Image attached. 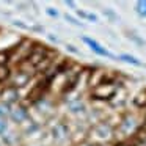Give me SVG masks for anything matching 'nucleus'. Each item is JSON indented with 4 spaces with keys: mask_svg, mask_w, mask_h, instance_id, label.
Wrapping results in <instances>:
<instances>
[{
    "mask_svg": "<svg viewBox=\"0 0 146 146\" xmlns=\"http://www.w3.org/2000/svg\"><path fill=\"white\" fill-rule=\"evenodd\" d=\"M8 113H10V108H7L5 105L0 104V119H7Z\"/></svg>",
    "mask_w": 146,
    "mask_h": 146,
    "instance_id": "nucleus-24",
    "label": "nucleus"
},
{
    "mask_svg": "<svg viewBox=\"0 0 146 146\" xmlns=\"http://www.w3.org/2000/svg\"><path fill=\"white\" fill-rule=\"evenodd\" d=\"M50 135L55 143H63L71 138V129L66 123H57L50 130Z\"/></svg>",
    "mask_w": 146,
    "mask_h": 146,
    "instance_id": "nucleus-7",
    "label": "nucleus"
},
{
    "mask_svg": "<svg viewBox=\"0 0 146 146\" xmlns=\"http://www.w3.org/2000/svg\"><path fill=\"white\" fill-rule=\"evenodd\" d=\"M115 137V127L111 126L107 121H101V123L94 124V126L90 129V135H88V141H91L93 145L96 143H108L111 141Z\"/></svg>",
    "mask_w": 146,
    "mask_h": 146,
    "instance_id": "nucleus-2",
    "label": "nucleus"
},
{
    "mask_svg": "<svg viewBox=\"0 0 146 146\" xmlns=\"http://www.w3.org/2000/svg\"><path fill=\"white\" fill-rule=\"evenodd\" d=\"M118 60L124 61V63H129V64H132V66H141V61L130 54H121L119 57H118Z\"/></svg>",
    "mask_w": 146,
    "mask_h": 146,
    "instance_id": "nucleus-14",
    "label": "nucleus"
},
{
    "mask_svg": "<svg viewBox=\"0 0 146 146\" xmlns=\"http://www.w3.org/2000/svg\"><path fill=\"white\" fill-rule=\"evenodd\" d=\"M21 101V91L17 88H14L13 85H7L0 90V104L5 105L7 108L14 107L16 104H19Z\"/></svg>",
    "mask_w": 146,
    "mask_h": 146,
    "instance_id": "nucleus-5",
    "label": "nucleus"
},
{
    "mask_svg": "<svg viewBox=\"0 0 146 146\" xmlns=\"http://www.w3.org/2000/svg\"><path fill=\"white\" fill-rule=\"evenodd\" d=\"M127 38H130L133 42H135V44H138L140 47H143V46L146 44V42H145V39H143V38H140L138 35H135V33H132V32H127Z\"/></svg>",
    "mask_w": 146,
    "mask_h": 146,
    "instance_id": "nucleus-18",
    "label": "nucleus"
},
{
    "mask_svg": "<svg viewBox=\"0 0 146 146\" xmlns=\"http://www.w3.org/2000/svg\"><path fill=\"white\" fill-rule=\"evenodd\" d=\"M119 91L118 83H110V85H99L90 91V96L94 101H113L116 93Z\"/></svg>",
    "mask_w": 146,
    "mask_h": 146,
    "instance_id": "nucleus-4",
    "label": "nucleus"
},
{
    "mask_svg": "<svg viewBox=\"0 0 146 146\" xmlns=\"http://www.w3.org/2000/svg\"><path fill=\"white\" fill-rule=\"evenodd\" d=\"M64 5H66V7H69V8H76V3H74V2H71V0H64Z\"/></svg>",
    "mask_w": 146,
    "mask_h": 146,
    "instance_id": "nucleus-27",
    "label": "nucleus"
},
{
    "mask_svg": "<svg viewBox=\"0 0 146 146\" xmlns=\"http://www.w3.org/2000/svg\"><path fill=\"white\" fill-rule=\"evenodd\" d=\"M68 108H69V111H71V113H74V115H80V113H85V111H86V105L83 104L80 99L71 101L69 105H68Z\"/></svg>",
    "mask_w": 146,
    "mask_h": 146,
    "instance_id": "nucleus-12",
    "label": "nucleus"
},
{
    "mask_svg": "<svg viewBox=\"0 0 146 146\" xmlns=\"http://www.w3.org/2000/svg\"><path fill=\"white\" fill-rule=\"evenodd\" d=\"M13 25H16V27H19V29H22V30H33V27L32 25H27L25 22H21V21H13Z\"/></svg>",
    "mask_w": 146,
    "mask_h": 146,
    "instance_id": "nucleus-22",
    "label": "nucleus"
},
{
    "mask_svg": "<svg viewBox=\"0 0 146 146\" xmlns=\"http://www.w3.org/2000/svg\"><path fill=\"white\" fill-rule=\"evenodd\" d=\"M132 104L133 107L140 108V110H145L146 108V90H140L132 99Z\"/></svg>",
    "mask_w": 146,
    "mask_h": 146,
    "instance_id": "nucleus-11",
    "label": "nucleus"
},
{
    "mask_svg": "<svg viewBox=\"0 0 146 146\" xmlns=\"http://www.w3.org/2000/svg\"><path fill=\"white\" fill-rule=\"evenodd\" d=\"M76 146H96V145H93L91 141H88V140H85V141H82V143H77Z\"/></svg>",
    "mask_w": 146,
    "mask_h": 146,
    "instance_id": "nucleus-26",
    "label": "nucleus"
},
{
    "mask_svg": "<svg viewBox=\"0 0 146 146\" xmlns=\"http://www.w3.org/2000/svg\"><path fill=\"white\" fill-rule=\"evenodd\" d=\"M135 11L140 17H146V0H140L135 5Z\"/></svg>",
    "mask_w": 146,
    "mask_h": 146,
    "instance_id": "nucleus-17",
    "label": "nucleus"
},
{
    "mask_svg": "<svg viewBox=\"0 0 146 146\" xmlns=\"http://www.w3.org/2000/svg\"><path fill=\"white\" fill-rule=\"evenodd\" d=\"M11 63V47L0 50V66H10Z\"/></svg>",
    "mask_w": 146,
    "mask_h": 146,
    "instance_id": "nucleus-15",
    "label": "nucleus"
},
{
    "mask_svg": "<svg viewBox=\"0 0 146 146\" xmlns=\"http://www.w3.org/2000/svg\"><path fill=\"white\" fill-rule=\"evenodd\" d=\"M77 14H79V16L82 17V19H86V21H90V22H93V24L99 22V17H98V14H94V13H86V11L77 10Z\"/></svg>",
    "mask_w": 146,
    "mask_h": 146,
    "instance_id": "nucleus-16",
    "label": "nucleus"
},
{
    "mask_svg": "<svg viewBox=\"0 0 146 146\" xmlns=\"http://www.w3.org/2000/svg\"><path fill=\"white\" fill-rule=\"evenodd\" d=\"M102 13H104L105 16H107L108 19H110V21H113V22H116V21L119 19V17H118V14L115 13L113 10H110V8H104V10H102Z\"/></svg>",
    "mask_w": 146,
    "mask_h": 146,
    "instance_id": "nucleus-20",
    "label": "nucleus"
},
{
    "mask_svg": "<svg viewBox=\"0 0 146 146\" xmlns=\"http://www.w3.org/2000/svg\"><path fill=\"white\" fill-rule=\"evenodd\" d=\"M82 41L85 42L86 46H88L90 49H91L93 52H94L96 55H99V57H107V58H115L113 54H110V52L107 50V49L104 47V46H101L96 39L90 38V36H82Z\"/></svg>",
    "mask_w": 146,
    "mask_h": 146,
    "instance_id": "nucleus-9",
    "label": "nucleus"
},
{
    "mask_svg": "<svg viewBox=\"0 0 146 146\" xmlns=\"http://www.w3.org/2000/svg\"><path fill=\"white\" fill-rule=\"evenodd\" d=\"M64 19H66V22H69V24H72V25H76V27H83V22L82 21H79L77 17H74V16H71V14H64Z\"/></svg>",
    "mask_w": 146,
    "mask_h": 146,
    "instance_id": "nucleus-19",
    "label": "nucleus"
},
{
    "mask_svg": "<svg viewBox=\"0 0 146 146\" xmlns=\"http://www.w3.org/2000/svg\"><path fill=\"white\" fill-rule=\"evenodd\" d=\"M8 118H10L14 124H24L30 119V115H29L27 107H24V105L21 104V105H14V107L10 108Z\"/></svg>",
    "mask_w": 146,
    "mask_h": 146,
    "instance_id": "nucleus-8",
    "label": "nucleus"
},
{
    "mask_svg": "<svg viewBox=\"0 0 146 146\" xmlns=\"http://www.w3.org/2000/svg\"><path fill=\"white\" fill-rule=\"evenodd\" d=\"M66 49H68L69 52H72V54H77V55H80V50H79L77 47H74L72 44H66Z\"/></svg>",
    "mask_w": 146,
    "mask_h": 146,
    "instance_id": "nucleus-25",
    "label": "nucleus"
},
{
    "mask_svg": "<svg viewBox=\"0 0 146 146\" xmlns=\"http://www.w3.org/2000/svg\"><path fill=\"white\" fill-rule=\"evenodd\" d=\"M8 130V121L7 119H0V135H5Z\"/></svg>",
    "mask_w": 146,
    "mask_h": 146,
    "instance_id": "nucleus-23",
    "label": "nucleus"
},
{
    "mask_svg": "<svg viewBox=\"0 0 146 146\" xmlns=\"http://www.w3.org/2000/svg\"><path fill=\"white\" fill-rule=\"evenodd\" d=\"M46 14H47L49 17H54V19H57V17L60 16V13H58V11L55 10L54 7H49V8H46Z\"/></svg>",
    "mask_w": 146,
    "mask_h": 146,
    "instance_id": "nucleus-21",
    "label": "nucleus"
},
{
    "mask_svg": "<svg viewBox=\"0 0 146 146\" xmlns=\"http://www.w3.org/2000/svg\"><path fill=\"white\" fill-rule=\"evenodd\" d=\"M49 52H50V47H46V46L38 44V42H36L35 47H33V50L30 52V55L27 57L25 63L29 64V66H32V68H35V69H36V68H38L39 64L47 58Z\"/></svg>",
    "mask_w": 146,
    "mask_h": 146,
    "instance_id": "nucleus-6",
    "label": "nucleus"
},
{
    "mask_svg": "<svg viewBox=\"0 0 146 146\" xmlns=\"http://www.w3.org/2000/svg\"><path fill=\"white\" fill-rule=\"evenodd\" d=\"M141 123L143 121H140L133 113H126L118 123L116 129H115V135H118L119 141H126V140L132 138L135 135L137 129L140 127Z\"/></svg>",
    "mask_w": 146,
    "mask_h": 146,
    "instance_id": "nucleus-1",
    "label": "nucleus"
},
{
    "mask_svg": "<svg viewBox=\"0 0 146 146\" xmlns=\"http://www.w3.org/2000/svg\"><path fill=\"white\" fill-rule=\"evenodd\" d=\"M36 42L33 41V39L30 38H24L21 39L17 44L11 46V64H14V66H19V64L25 63L27 57L30 55V52L33 50V47H35Z\"/></svg>",
    "mask_w": 146,
    "mask_h": 146,
    "instance_id": "nucleus-3",
    "label": "nucleus"
},
{
    "mask_svg": "<svg viewBox=\"0 0 146 146\" xmlns=\"http://www.w3.org/2000/svg\"><path fill=\"white\" fill-rule=\"evenodd\" d=\"M11 76H13L11 66H0V85L2 83H7L11 79Z\"/></svg>",
    "mask_w": 146,
    "mask_h": 146,
    "instance_id": "nucleus-13",
    "label": "nucleus"
},
{
    "mask_svg": "<svg viewBox=\"0 0 146 146\" xmlns=\"http://www.w3.org/2000/svg\"><path fill=\"white\" fill-rule=\"evenodd\" d=\"M33 77L29 76L27 72H24V71H16V72L11 76V85L14 86V88L21 90L22 86H25L27 83H30V80H32Z\"/></svg>",
    "mask_w": 146,
    "mask_h": 146,
    "instance_id": "nucleus-10",
    "label": "nucleus"
}]
</instances>
